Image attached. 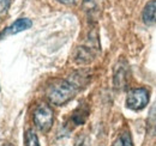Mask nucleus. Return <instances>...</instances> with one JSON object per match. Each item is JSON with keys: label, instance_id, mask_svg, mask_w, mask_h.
<instances>
[{"label": "nucleus", "instance_id": "1a4fd4ad", "mask_svg": "<svg viewBox=\"0 0 156 146\" xmlns=\"http://www.w3.org/2000/svg\"><path fill=\"white\" fill-rule=\"evenodd\" d=\"M24 143H25V146H40L39 138L33 129H28L25 132Z\"/></svg>", "mask_w": 156, "mask_h": 146}, {"label": "nucleus", "instance_id": "f257e3e1", "mask_svg": "<svg viewBox=\"0 0 156 146\" xmlns=\"http://www.w3.org/2000/svg\"><path fill=\"white\" fill-rule=\"evenodd\" d=\"M80 89H82L80 84L72 75L71 79L58 80L52 86H49L48 91H47V97L52 104L64 106L67 102H70Z\"/></svg>", "mask_w": 156, "mask_h": 146}, {"label": "nucleus", "instance_id": "f8f14e48", "mask_svg": "<svg viewBox=\"0 0 156 146\" xmlns=\"http://www.w3.org/2000/svg\"><path fill=\"white\" fill-rule=\"evenodd\" d=\"M75 146H88V138L85 135H78Z\"/></svg>", "mask_w": 156, "mask_h": 146}, {"label": "nucleus", "instance_id": "9b49d317", "mask_svg": "<svg viewBox=\"0 0 156 146\" xmlns=\"http://www.w3.org/2000/svg\"><path fill=\"white\" fill-rule=\"evenodd\" d=\"M11 0H0V16H5L9 7H10Z\"/></svg>", "mask_w": 156, "mask_h": 146}, {"label": "nucleus", "instance_id": "39448f33", "mask_svg": "<svg viewBox=\"0 0 156 146\" xmlns=\"http://www.w3.org/2000/svg\"><path fill=\"white\" fill-rule=\"evenodd\" d=\"M33 25V22L28 18H20L17 19L13 24H11L10 26H7L2 33H0V37L6 36V35H16L18 33H22L24 30L30 29Z\"/></svg>", "mask_w": 156, "mask_h": 146}, {"label": "nucleus", "instance_id": "423d86ee", "mask_svg": "<svg viewBox=\"0 0 156 146\" xmlns=\"http://www.w3.org/2000/svg\"><path fill=\"white\" fill-rule=\"evenodd\" d=\"M143 22L147 25H153L156 23V0L149 1L143 10Z\"/></svg>", "mask_w": 156, "mask_h": 146}, {"label": "nucleus", "instance_id": "0eeeda50", "mask_svg": "<svg viewBox=\"0 0 156 146\" xmlns=\"http://www.w3.org/2000/svg\"><path fill=\"white\" fill-rule=\"evenodd\" d=\"M88 115H89V107L87 104H79V107L72 114V121L77 126L83 125L87 121Z\"/></svg>", "mask_w": 156, "mask_h": 146}, {"label": "nucleus", "instance_id": "9d476101", "mask_svg": "<svg viewBox=\"0 0 156 146\" xmlns=\"http://www.w3.org/2000/svg\"><path fill=\"white\" fill-rule=\"evenodd\" d=\"M112 146H133V144H132V139H131L130 134L127 132H125L118 137L117 140L113 143Z\"/></svg>", "mask_w": 156, "mask_h": 146}, {"label": "nucleus", "instance_id": "7ed1b4c3", "mask_svg": "<svg viewBox=\"0 0 156 146\" xmlns=\"http://www.w3.org/2000/svg\"><path fill=\"white\" fill-rule=\"evenodd\" d=\"M149 102V91L145 88L132 89L126 97V106L132 110L143 109Z\"/></svg>", "mask_w": 156, "mask_h": 146}, {"label": "nucleus", "instance_id": "6e6552de", "mask_svg": "<svg viewBox=\"0 0 156 146\" xmlns=\"http://www.w3.org/2000/svg\"><path fill=\"white\" fill-rule=\"evenodd\" d=\"M148 132L150 134H156V101L153 103L151 109L149 111V117H148Z\"/></svg>", "mask_w": 156, "mask_h": 146}, {"label": "nucleus", "instance_id": "20e7f679", "mask_svg": "<svg viewBox=\"0 0 156 146\" xmlns=\"http://www.w3.org/2000/svg\"><path fill=\"white\" fill-rule=\"evenodd\" d=\"M129 68L127 65L124 62H119L114 71V86L119 90H124L129 82Z\"/></svg>", "mask_w": 156, "mask_h": 146}, {"label": "nucleus", "instance_id": "ddd939ff", "mask_svg": "<svg viewBox=\"0 0 156 146\" xmlns=\"http://www.w3.org/2000/svg\"><path fill=\"white\" fill-rule=\"evenodd\" d=\"M58 1L61 4H65V5H75L79 0H58Z\"/></svg>", "mask_w": 156, "mask_h": 146}, {"label": "nucleus", "instance_id": "4468645a", "mask_svg": "<svg viewBox=\"0 0 156 146\" xmlns=\"http://www.w3.org/2000/svg\"><path fill=\"white\" fill-rule=\"evenodd\" d=\"M4 146H13V145H11L10 143H5V144H4Z\"/></svg>", "mask_w": 156, "mask_h": 146}, {"label": "nucleus", "instance_id": "f03ea898", "mask_svg": "<svg viewBox=\"0 0 156 146\" xmlns=\"http://www.w3.org/2000/svg\"><path fill=\"white\" fill-rule=\"evenodd\" d=\"M33 119H34L35 126L39 128L41 132L46 133V132H48L52 128L53 121H54L53 109L48 104L41 103V104H39L36 107V109L34 111Z\"/></svg>", "mask_w": 156, "mask_h": 146}]
</instances>
